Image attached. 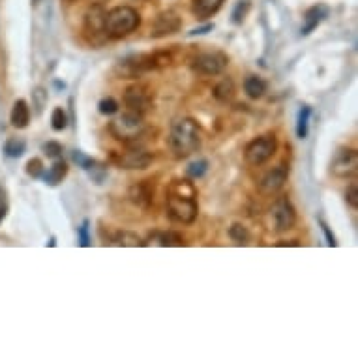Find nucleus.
Wrapping results in <instances>:
<instances>
[{
	"mask_svg": "<svg viewBox=\"0 0 358 358\" xmlns=\"http://www.w3.org/2000/svg\"><path fill=\"white\" fill-rule=\"evenodd\" d=\"M166 208L171 221L180 226H192L199 214L197 190L193 186V182L188 179L172 180L167 188Z\"/></svg>",
	"mask_w": 358,
	"mask_h": 358,
	"instance_id": "1",
	"label": "nucleus"
},
{
	"mask_svg": "<svg viewBox=\"0 0 358 358\" xmlns=\"http://www.w3.org/2000/svg\"><path fill=\"white\" fill-rule=\"evenodd\" d=\"M169 64H172V54L169 51L130 54L126 59L119 60V64L115 66V73L120 79H137V77H143L145 73L166 68Z\"/></svg>",
	"mask_w": 358,
	"mask_h": 358,
	"instance_id": "2",
	"label": "nucleus"
},
{
	"mask_svg": "<svg viewBox=\"0 0 358 358\" xmlns=\"http://www.w3.org/2000/svg\"><path fill=\"white\" fill-rule=\"evenodd\" d=\"M169 148L175 158H188L201 148V130L199 124L193 119H179L169 133Z\"/></svg>",
	"mask_w": 358,
	"mask_h": 358,
	"instance_id": "3",
	"label": "nucleus"
},
{
	"mask_svg": "<svg viewBox=\"0 0 358 358\" xmlns=\"http://www.w3.org/2000/svg\"><path fill=\"white\" fill-rule=\"evenodd\" d=\"M141 27L139 12L132 6H117L106 14V30L107 40H120L133 34Z\"/></svg>",
	"mask_w": 358,
	"mask_h": 358,
	"instance_id": "4",
	"label": "nucleus"
},
{
	"mask_svg": "<svg viewBox=\"0 0 358 358\" xmlns=\"http://www.w3.org/2000/svg\"><path fill=\"white\" fill-rule=\"evenodd\" d=\"M145 117L133 113V111H126V113L117 117L113 122H109V133L113 135L115 139L122 141L126 145L137 143V139L145 135Z\"/></svg>",
	"mask_w": 358,
	"mask_h": 358,
	"instance_id": "5",
	"label": "nucleus"
},
{
	"mask_svg": "<svg viewBox=\"0 0 358 358\" xmlns=\"http://www.w3.org/2000/svg\"><path fill=\"white\" fill-rule=\"evenodd\" d=\"M278 148V141L274 133H265V135H259L253 141H250L244 148V159L248 166L259 167L266 163L268 159L272 158Z\"/></svg>",
	"mask_w": 358,
	"mask_h": 358,
	"instance_id": "6",
	"label": "nucleus"
},
{
	"mask_svg": "<svg viewBox=\"0 0 358 358\" xmlns=\"http://www.w3.org/2000/svg\"><path fill=\"white\" fill-rule=\"evenodd\" d=\"M227 66H229V57L221 51L199 53L192 60V72L197 75H205V77L219 75Z\"/></svg>",
	"mask_w": 358,
	"mask_h": 358,
	"instance_id": "7",
	"label": "nucleus"
},
{
	"mask_svg": "<svg viewBox=\"0 0 358 358\" xmlns=\"http://www.w3.org/2000/svg\"><path fill=\"white\" fill-rule=\"evenodd\" d=\"M106 10L101 4H92L85 14V36L92 46H101L107 40L103 23H106Z\"/></svg>",
	"mask_w": 358,
	"mask_h": 358,
	"instance_id": "8",
	"label": "nucleus"
},
{
	"mask_svg": "<svg viewBox=\"0 0 358 358\" xmlns=\"http://www.w3.org/2000/svg\"><path fill=\"white\" fill-rule=\"evenodd\" d=\"M330 171L338 179H351L358 171V152L349 146H341L338 152L334 154Z\"/></svg>",
	"mask_w": 358,
	"mask_h": 358,
	"instance_id": "9",
	"label": "nucleus"
},
{
	"mask_svg": "<svg viewBox=\"0 0 358 358\" xmlns=\"http://www.w3.org/2000/svg\"><path fill=\"white\" fill-rule=\"evenodd\" d=\"M272 219H274V231L286 232L291 231L295 223H297V210L292 206L291 199L287 195H281L274 201L272 205Z\"/></svg>",
	"mask_w": 358,
	"mask_h": 358,
	"instance_id": "10",
	"label": "nucleus"
},
{
	"mask_svg": "<svg viewBox=\"0 0 358 358\" xmlns=\"http://www.w3.org/2000/svg\"><path fill=\"white\" fill-rule=\"evenodd\" d=\"M124 106L128 111L145 117L152 109V92L145 85H132L124 90Z\"/></svg>",
	"mask_w": 358,
	"mask_h": 358,
	"instance_id": "11",
	"label": "nucleus"
},
{
	"mask_svg": "<svg viewBox=\"0 0 358 358\" xmlns=\"http://www.w3.org/2000/svg\"><path fill=\"white\" fill-rule=\"evenodd\" d=\"M115 163L120 167V169H130V171H143L146 167L152 163L154 154L145 150V148H130V150H124V152L113 154Z\"/></svg>",
	"mask_w": 358,
	"mask_h": 358,
	"instance_id": "12",
	"label": "nucleus"
},
{
	"mask_svg": "<svg viewBox=\"0 0 358 358\" xmlns=\"http://www.w3.org/2000/svg\"><path fill=\"white\" fill-rule=\"evenodd\" d=\"M287 179H289V166L279 163V166H276L268 172H265L263 179L259 180V192L263 193V195H274V193H278L281 188L286 186Z\"/></svg>",
	"mask_w": 358,
	"mask_h": 358,
	"instance_id": "13",
	"label": "nucleus"
},
{
	"mask_svg": "<svg viewBox=\"0 0 358 358\" xmlns=\"http://www.w3.org/2000/svg\"><path fill=\"white\" fill-rule=\"evenodd\" d=\"M182 28V19L175 10H166L158 14V17L152 23V38H166L172 36Z\"/></svg>",
	"mask_w": 358,
	"mask_h": 358,
	"instance_id": "14",
	"label": "nucleus"
},
{
	"mask_svg": "<svg viewBox=\"0 0 358 358\" xmlns=\"http://www.w3.org/2000/svg\"><path fill=\"white\" fill-rule=\"evenodd\" d=\"M128 197L132 201L133 205L139 206L143 210L150 208L154 201V186L150 184V180H141V182H135L130 192H128Z\"/></svg>",
	"mask_w": 358,
	"mask_h": 358,
	"instance_id": "15",
	"label": "nucleus"
},
{
	"mask_svg": "<svg viewBox=\"0 0 358 358\" xmlns=\"http://www.w3.org/2000/svg\"><path fill=\"white\" fill-rule=\"evenodd\" d=\"M328 17V8L323 4L312 6L304 14V25H302V36H310L315 28Z\"/></svg>",
	"mask_w": 358,
	"mask_h": 358,
	"instance_id": "16",
	"label": "nucleus"
},
{
	"mask_svg": "<svg viewBox=\"0 0 358 358\" xmlns=\"http://www.w3.org/2000/svg\"><path fill=\"white\" fill-rule=\"evenodd\" d=\"M10 122L12 126L17 130H25L30 122V107L25 100H17L12 107V113H10Z\"/></svg>",
	"mask_w": 358,
	"mask_h": 358,
	"instance_id": "17",
	"label": "nucleus"
},
{
	"mask_svg": "<svg viewBox=\"0 0 358 358\" xmlns=\"http://www.w3.org/2000/svg\"><path fill=\"white\" fill-rule=\"evenodd\" d=\"M226 0H193V14L199 19H208L214 14H218V10L223 6Z\"/></svg>",
	"mask_w": 358,
	"mask_h": 358,
	"instance_id": "18",
	"label": "nucleus"
},
{
	"mask_svg": "<svg viewBox=\"0 0 358 358\" xmlns=\"http://www.w3.org/2000/svg\"><path fill=\"white\" fill-rule=\"evenodd\" d=\"M214 98L216 101L219 103H231L232 98H235V94H237V86H235V81L231 77H223V79L219 81L218 85L214 86Z\"/></svg>",
	"mask_w": 358,
	"mask_h": 358,
	"instance_id": "19",
	"label": "nucleus"
},
{
	"mask_svg": "<svg viewBox=\"0 0 358 358\" xmlns=\"http://www.w3.org/2000/svg\"><path fill=\"white\" fill-rule=\"evenodd\" d=\"M68 175V163L66 161H62V159H54V163L51 166V169L47 172H43L41 177H43V180H46V184H49V186H57V184H60L62 180L66 179Z\"/></svg>",
	"mask_w": 358,
	"mask_h": 358,
	"instance_id": "20",
	"label": "nucleus"
},
{
	"mask_svg": "<svg viewBox=\"0 0 358 358\" xmlns=\"http://www.w3.org/2000/svg\"><path fill=\"white\" fill-rule=\"evenodd\" d=\"M109 244L113 246H128V248H141L146 246V242L141 237H137L135 232L130 231H115L109 239Z\"/></svg>",
	"mask_w": 358,
	"mask_h": 358,
	"instance_id": "21",
	"label": "nucleus"
},
{
	"mask_svg": "<svg viewBox=\"0 0 358 358\" xmlns=\"http://www.w3.org/2000/svg\"><path fill=\"white\" fill-rule=\"evenodd\" d=\"M244 92L246 96L252 98V100L263 98L266 92L265 79H261L259 75H248V77L244 79Z\"/></svg>",
	"mask_w": 358,
	"mask_h": 358,
	"instance_id": "22",
	"label": "nucleus"
},
{
	"mask_svg": "<svg viewBox=\"0 0 358 358\" xmlns=\"http://www.w3.org/2000/svg\"><path fill=\"white\" fill-rule=\"evenodd\" d=\"M150 242L158 246H163V248H179V246H184V239L182 235H179L177 231H163L156 232L150 237Z\"/></svg>",
	"mask_w": 358,
	"mask_h": 358,
	"instance_id": "23",
	"label": "nucleus"
},
{
	"mask_svg": "<svg viewBox=\"0 0 358 358\" xmlns=\"http://www.w3.org/2000/svg\"><path fill=\"white\" fill-rule=\"evenodd\" d=\"M4 152H6L8 158H21L27 152V141L21 139V137H10L4 145Z\"/></svg>",
	"mask_w": 358,
	"mask_h": 358,
	"instance_id": "24",
	"label": "nucleus"
},
{
	"mask_svg": "<svg viewBox=\"0 0 358 358\" xmlns=\"http://www.w3.org/2000/svg\"><path fill=\"white\" fill-rule=\"evenodd\" d=\"M310 117H312V109L308 106H302V109L299 111V117H297V137L299 139H304L306 135H308Z\"/></svg>",
	"mask_w": 358,
	"mask_h": 358,
	"instance_id": "25",
	"label": "nucleus"
},
{
	"mask_svg": "<svg viewBox=\"0 0 358 358\" xmlns=\"http://www.w3.org/2000/svg\"><path fill=\"white\" fill-rule=\"evenodd\" d=\"M250 8H252V2L250 0H239L235 8H232V14H231V21L235 25H242V21L246 19V15L250 12Z\"/></svg>",
	"mask_w": 358,
	"mask_h": 358,
	"instance_id": "26",
	"label": "nucleus"
},
{
	"mask_svg": "<svg viewBox=\"0 0 358 358\" xmlns=\"http://www.w3.org/2000/svg\"><path fill=\"white\" fill-rule=\"evenodd\" d=\"M68 126V115L62 107H54L53 113H51V128L54 132H62Z\"/></svg>",
	"mask_w": 358,
	"mask_h": 358,
	"instance_id": "27",
	"label": "nucleus"
},
{
	"mask_svg": "<svg viewBox=\"0 0 358 358\" xmlns=\"http://www.w3.org/2000/svg\"><path fill=\"white\" fill-rule=\"evenodd\" d=\"M229 237H231L232 242H237V244H248V240H250V231H248L242 223H232V226L229 227Z\"/></svg>",
	"mask_w": 358,
	"mask_h": 358,
	"instance_id": "28",
	"label": "nucleus"
},
{
	"mask_svg": "<svg viewBox=\"0 0 358 358\" xmlns=\"http://www.w3.org/2000/svg\"><path fill=\"white\" fill-rule=\"evenodd\" d=\"M206 171H208V161H206V159H197V161L190 163V167L186 169V175L192 180H197L203 179L206 175Z\"/></svg>",
	"mask_w": 358,
	"mask_h": 358,
	"instance_id": "29",
	"label": "nucleus"
},
{
	"mask_svg": "<svg viewBox=\"0 0 358 358\" xmlns=\"http://www.w3.org/2000/svg\"><path fill=\"white\" fill-rule=\"evenodd\" d=\"M119 101L115 100V98H111V96H107V98H103V100H100V103H98V111H100L101 115H106V117H111V115H117L119 113Z\"/></svg>",
	"mask_w": 358,
	"mask_h": 358,
	"instance_id": "30",
	"label": "nucleus"
},
{
	"mask_svg": "<svg viewBox=\"0 0 358 358\" xmlns=\"http://www.w3.org/2000/svg\"><path fill=\"white\" fill-rule=\"evenodd\" d=\"M43 172H46V167H43V161H41L40 158L28 159L27 175H30L32 179H38V177H41Z\"/></svg>",
	"mask_w": 358,
	"mask_h": 358,
	"instance_id": "31",
	"label": "nucleus"
},
{
	"mask_svg": "<svg viewBox=\"0 0 358 358\" xmlns=\"http://www.w3.org/2000/svg\"><path fill=\"white\" fill-rule=\"evenodd\" d=\"M345 201H347V205L351 206L357 210L358 208V184L357 182H351L347 190H345Z\"/></svg>",
	"mask_w": 358,
	"mask_h": 358,
	"instance_id": "32",
	"label": "nucleus"
},
{
	"mask_svg": "<svg viewBox=\"0 0 358 358\" xmlns=\"http://www.w3.org/2000/svg\"><path fill=\"white\" fill-rule=\"evenodd\" d=\"M43 152H46L47 158H51V159L62 158V145L57 143V141H49V143L43 145Z\"/></svg>",
	"mask_w": 358,
	"mask_h": 358,
	"instance_id": "33",
	"label": "nucleus"
},
{
	"mask_svg": "<svg viewBox=\"0 0 358 358\" xmlns=\"http://www.w3.org/2000/svg\"><path fill=\"white\" fill-rule=\"evenodd\" d=\"M72 158H73V161H75V163H77V166H79L81 169H85V171H88V169H90V167H92L94 163H96V161H94L92 158H88V156H85V154L79 152V150H75V152H72Z\"/></svg>",
	"mask_w": 358,
	"mask_h": 358,
	"instance_id": "34",
	"label": "nucleus"
},
{
	"mask_svg": "<svg viewBox=\"0 0 358 358\" xmlns=\"http://www.w3.org/2000/svg\"><path fill=\"white\" fill-rule=\"evenodd\" d=\"M32 98L36 100V111L41 113V111H43V107H46V103H47V92L43 90V88H41V86H38V88H36V90L32 92Z\"/></svg>",
	"mask_w": 358,
	"mask_h": 358,
	"instance_id": "35",
	"label": "nucleus"
},
{
	"mask_svg": "<svg viewBox=\"0 0 358 358\" xmlns=\"http://www.w3.org/2000/svg\"><path fill=\"white\" fill-rule=\"evenodd\" d=\"M79 244L83 246V248H88L90 246V237H88V221H83V226L79 227Z\"/></svg>",
	"mask_w": 358,
	"mask_h": 358,
	"instance_id": "36",
	"label": "nucleus"
},
{
	"mask_svg": "<svg viewBox=\"0 0 358 358\" xmlns=\"http://www.w3.org/2000/svg\"><path fill=\"white\" fill-rule=\"evenodd\" d=\"M8 214V197H6V190L0 186V223L4 221Z\"/></svg>",
	"mask_w": 358,
	"mask_h": 358,
	"instance_id": "37",
	"label": "nucleus"
},
{
	"mask_svg": "<svg viewBox=\"0 0 358 358\" xmlns=\"http://www.w3.org/2000/svg\"><path fill=\"white\" fill-rule=\"evenodd\" d=\"M321 223V229H323V232H325V239H326V244L330 246V248H334V246H338V242H336V239H334V235H332L330 227L326 226L325 221H319Z\"/></svg>",
	"mask_w": 358,
	"mask_h": 358,
	"instance_id": "38",
	"label": "nucleus"
},
{
	"mask_svg": "<svg viewBox=\"0 0 358 358\" xmlns=\"http://www.w3.org/2000/svg\"><path fill=\"white\" fill-rule=\"evenodd\" d=\"M212 28H214V25H210V23H208V25H205V27L193 28L192 32H190V36H203V34L210 32V30H212Z\"/></svg>",
	"mask_w": 358,
	"mask_h": 358,
	"instance_id": "39",
	"label": "nucleus"
},
{
	"mask_svg": "<svg viewBox=\"0 0 358 358\" xmlns=\"http://www.w3.org/2000/svg\"><path fill=\"white\" fill-rule=\"evenodd\" d=\"M279 248H284V246H300L299 240H281V242H278Z\"/></svg>",
	"mask_w": 358,
	"mask_h": 358,
	"instance_id": "40",
	"label": "nucleus"
}]
</instances>
